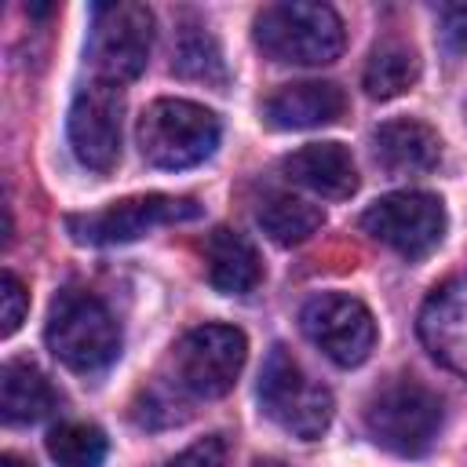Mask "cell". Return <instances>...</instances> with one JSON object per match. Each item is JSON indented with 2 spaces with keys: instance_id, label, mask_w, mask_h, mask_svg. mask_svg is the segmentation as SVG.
<instances>
[{
  "instance_id": "6da1fadb",
  "label": "cell",
  "mask_w": 467,
  "mask_h": 467,
  "mask_svg": "<svg viewBox=\"0 0 467 467\" xmlns=\"http://www.w3.org/2000/svg\"><path fill=\"white\" fill-rule=\"evenodd\" d=\"M248 358V339L234 325H197L168 350V361L146 390L142 423H182L193 401H215L234 390Z\"/></svg>"
},
{
  "instance_id": "7a4b0ae2",
  "label": "cell",
  "mask_w": 467,
  "mask_h": 467,
  "mask_svg": "<svg viewBox=\"0 0 467 467\" xmlns=\"http://www.w3.org/2000/svg\"><path fill=\"white\" fill-rule=\"evenodd\" d=\"M255 44L266 58L288 66H328L339 58L347 33L343 18L328 4L281 0L255 15Z\"/></svg>"
},
{
  "instance_id": "3957f363",
  "label": "cell",
  "mask_w": 467,
  "mask_h": 467,
  "mask_svg": "<svg viewBox=\"0 0 467 467\" xmlns=\"http://www.w3.org/2000/svg\"><path fill=\"white\" fill-rule=\"evenodd\" d=\"M44 339L47 350L73 372H102L120 354L117 317L99 296L84 288H62L51 299Z\"/></svg>"
},
{
  "instance_id": "277c9868",
  "label": "cell",
  "mask_w": 467,
  "mask_h": 467,
  "mask_svg": "<svg viewBox=\"0 0 467 467\" xmlns=\"http://www.w3.org/2000/svg\"><path fill=\"white\" fill-rule=\"evenodd\" d=\"M135 139H139L146 164L164 168V171H182V168L204 164L215 153V146L223 139V124L201 102L157 99L139 117Z\"/></svg>"
},
{
  "instance_id": "5b68a950",
  "label": "cell",
  "mask_w": 467,
  "mask_h": 467,
  "mask_svg": "<svg viewBox=\"0 0 467 467\" xmlns=\"http://www.w3.org/2000/svg\"><path fill=\"white\" fill-rule=\"evenodd\" d=\"M259 405L263 412L288 431L292 438L314 441L328 431L332 423V390L325 383H317L296 358L288 347H270L263 372H259Z\"/></svg>"
},
{
  "instance_id": "8992f818",
  "label": "cell",
  "mask_w": 467,
  "mask_h": 467,
  "mask_svg": "<svg viewBox=\"0 0 467 467\" xmlns=\"http://www.w3.org/2000/svg\"><path fill=\"white\" fill-rule=\"evenodd\" d=\"M365 431L394 456H423L441 431V401L416 379H390L365 401Z\"/></svg>"
},
{
  "instance_id": "52a82bcc",
  "label": "cell",
  "mask_w": 467,
  "mask_h": 467,
  "mask_svg": "<svg viewBox=\"0 0 467 467\" xmlns=\"http://www.w3.org/2000/svg\"><path fill=\"white\" fill-rule=\"evenodd\" d=\"M153 47V11L135 0L95 4L91 7V33H88V58L95 80L128 84L135 80Z\"/></svg>"
},
{
  "instance_id": "ba28073f",
  "label": "cell",
  "mask_w": 467,
  "mask_h": 467,
  "mask_svg": "<svg viewBox=\"0 0 467 467\" xmlns=\"http://www.w3.org/2000/svg\"><path fill=\"white\" fill-rule=\"evenodd\" d=\"M201 204L193 197H171V193H142V197H124L113 201L99 212L84 215H66V230L77 244H128L150 234L153 226H171V223H193L201 219Z\"/></svg>"
},
{
  "instance_id": "9c48e42d",
  "label": "cell",
  "mask_w": 467,
  "mask_h": 467,
  "mask_svg": "<svg viewBox=\"0 0 467 467\" xmlns=\"http://www.w3.org/2000/svg\"><path fill=\"white\" fill-rule=\"evenodd\" d=\"M445 204L423 190H398L361 212V230L401 259L431 255L445 237Z\"/></svg>"
},
{
  "instance_id": "30bf717a",
  "label": "cell",
  "mask_w": 467,
  "mask_h": 467,
  "mask_svg": "<svg viewBox=\"0 0 467 467\" xmlns=\"http://www.w3.org/2000/svg\"><path fill=\"white\" fill-rule=\"evenodd\" d=\"M303 336L339 368H358L376 347L372 310L347 292H321L299 310Z\"/></svg>"
},
{
  "instance_id": "8fae6325",
  "label": "cell",
  "mask_w": 467,
  "mask_h": 467,
  "mask_svg": "<svg viewBox=\"0 0 467 467\" xmlns=\"http://www.w3.org/2000/svg\"><path fill=\"white\" fill-rule=\"evenodd\" d=\"M120 120H124V91L109 80H88L69 106V146L73 157L95 171L106 175L120 161Z\"/></svg>"
},
{
  "instance_id": "7c38bea8",
  "label": "cell",
  "mask_w": 467,
  "mask_h": 467,
  "mask_svg": "<svg viewBox=\"0 0 467 467\" xmlns=\"http://www.w3.org/2000/svg\"><path fill=\"white\" fill-rule=\"evenodd\" d=\"M416 328L431 358L467 379V274L445 281L427 296Z\"/></svg>"
},
{
  "instance_id": "4fadbf2b",
  "label": "cell",
  "mask_w": 467,
  "mask_h": 467,
  "mask_svg": "<svg viewBox=\"0 0 467 467\" xmlns=\"http://www.w3.org/2000/svg\"><path fill=\"white\" fill-rule=\"evenodd\" d=\"M343 113H347V95L332 80H296V84L277 88L263 102L266 124L281 131L325 128V124H336Z\"/></svg>"
},
{
  "instance_id": "5bb4252c",
  "label": "cell",
  "mask_w": 467,
  "mask_h": 467,
  "mask_svg": "<svg viewBox=\"0 0 467 467\" xmlns=\"http://www.w3.org/2000/svg\"><path fill=\"white\" fill-rule=\"evenodd\" d=\"M372 157L387 175H427L441 161V139L431 124L398 117L372 131Z\"/></svg>"
},
{
  "instance_id": "9a60e30c",
  "label": "cell",
  "mask_w": 467,
  "mask_h": 467,
  "mask_svg": "<svg viewBox=\"0 0 467 467\" xmlns=\"http://www.w3.org/2000/svg\"><path fill=\"white\" fill-rule=\"evenodd\" d=\"M285 175L299 182L303 190L325 197V201H343L358 190V168L354 157L343 142H310L299 146L296 153L285 157Z\"/></svg>"
},
{
  "instance_id": "2e32d148",
  "label": "cell",
  "mask_w": 467,
  "mask_h": 467,
  "mask_svg": "<svg viewBox=\"0 0 467 467\" xmlns=\"http://www.w3.org/2000/svg\"><path fill=\"white\" fill-rule=\"evenodd\" d=\"M204 266L208 281L223 296H244L263 281V263L255 244L230 226H215L204 241Z\"/></svg>"
},
{
  "instance_id": "e0dca14e",
  "label": "cell",
  "mask_w": 467,
  "mask_h": 467,
  "mask_svg": "<svg viewBox=\"0 0 467 467\" xmlns=\"http://www.w3.org/2000/svg\"><path fill=\"white\" fill-rule=\"evenodd\" d=\"M58 394L33 361H4L0 368V412L7 423H36L51 416Z\"/></svg>"
},
{
  "instance_id": "ac0fdd59",
  "label": "cell",
  "mask_w": 467,
  "mask_h": 467,
  "mask_svg": "<svg viewBox=\"0 0 467 467\" xmlns=\"http://www.w3.org/2000/svg\"><path fill=\"white\" fill-rule=\"evenodd\" d=\"M416 80H420V55L412 51V44H405L398 36L379 40L361 73V84L372 99H398Z\"/></svg>"
},
{
  "instance_id": "d6986e66",
  "label": "cell",
  "mask_w": 467,
  "mask_h": 467,
  "mask_svg": "<svg viewBox=\"0 0 467 467\" xmlns=\"http://www.w3.org/2000/svg\"><path fill=\"white\" fill-rule=\"evenodd\" d=\"M263 234L281 244V248H292V244H303L306 237H314L325 223V212L321 204H310L306 197H296V193H270L259 212H255Z\"/></svg>"
},
{
  "instance_id": "ffe728a7",
  "label": "cell",
  "mask_w": 467,
  "mask_h": 467,
  "mask_svg": "<svg viewBox=\"0 0 467 467\" xmlns=\"http://www.w3.org/2000/svg\"><path fill=\"white\" fill-rule=\"evenodd\" d=\"M106 452H109V441L95 423L69 420V423L51 427L47 434V456L58 467H102Z\"/></svg>"
},
{
  "instance_id": "44dd1931",
  "label": "cell",
  "mask_w": 467,
  "mask_h": 467,
  "mask_svg": "<svg viewBox=\"0 0 467 467\" xmlns=\"http://www.w3.org/2000/svg\"><path fill=\"white\" fill-rule=\"evenodd\" d=\"M175 69L182 77H193V80H215L223 84L226 69H223V58H219V47L208 33H190L182 36L179 51H175Z\"/></svg>"
},
{
  "instance_id": "7402d4cb",
  "label": "cell",
  "mask_w": 467,
  "mask_h": 467,
  "mask_svg": "<svg viewBox=\"0 0 467 467\" xmlns=\"http://www.w3.org/2000/svg\"><path fill=\"white\" fill-rule=\"evenodd\" d=\"M26 314H29V292H26V285L18 281V274L4 270L0 274V336L4 339L15 336L18 325L26 321Z\"/></svg>"
},
{
  "instance_id": "603a6c76",
  "label": "cell",
  "mask_w": 467,
  "mask_h": 467,
  "mask_svg": "<svg viewBox=\"0 0 467 467\" xmlns=\"http://www.w3.org/2000/svg\"><path fill=\"white\" fill-rule=\"evenodd\" d=\"M164 467H226V441L219 434H208L193 445H186L179 456H171Z\"/></svg>"
},
{
  "instance_id": "cb8c5ba5",
  "label": "cell",
  "mask_w": 467,
  "mask_h": 467,
  "mask_svg": "<svg viewBox=\"0 0 467 467\" xmlns=\"http://www.w3.org/2000/svg\"><path fill=\"white\" fill-rule=\"evenodd\" d=\"M438 26H441L445 47L463 55L467 51V4H441L438 7Z\"/></svg>"
},
{
  "instance_id": "d4e9b609",
  "label": "cell",
  "mask_w": 467,
  "mask_h": 467,
  "mask_svg": "<svg viewBox=\"0 0 467 467\" xmlns=\"http://www.w3.org/2000/svg\"><path fill=\"white\" fill-rule=\"evenodd\" d=\"M0 467H33V463L22 460V456H15V452H4V456H0Z\"/></svg>"
},
{
  "instance_id": "484cf974",
  "label": "cell",
  "mask_w": 467,
  "mask_h": 467,
  "mask_svg": "<svg viewBox=\"0 0 467 467\" xmlns=\"http://www.w3.org/2000/svg\"><path fill=\"white\" fill-rule=\"evenodd\" d=\"M255 467H285V463H277V460H263V463H255Z\"/></svg>"
}]
</instances>
